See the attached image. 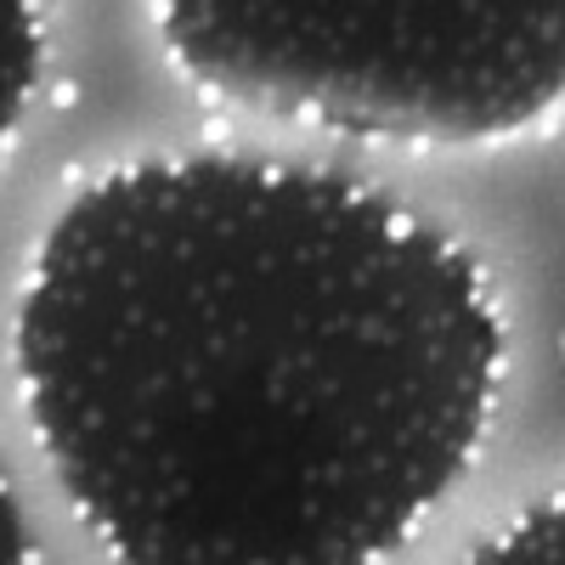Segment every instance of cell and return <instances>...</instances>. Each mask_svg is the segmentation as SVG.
Returning a JSON list of instances; mask_svg holds the SVG:
<instances>
[{"label":"cell","mask_w":565,"mask_h":565,"mask_svg":"<svg viewBox=\"0 0 565 565\" xmlns=\"http://www.w3.org/2000/svg\"><path fill=\"white\" fill-rule=\"evenodd\" d=\"M12 559H29V537H23V521H18L12 487L0 476V565H12Z\"/></svg>","instance_id":"cell-5"},{"label":"cell","mask_w":565,"mask_h":565,"mask_svg":"<svg viewBox=\"0 0 565 565\" xmlns=\"http://www.w3.org/2000/svg\"><path fill=\"white\" fill-rule=\"evenodd\" d=\"M40 0H0V141L12 136L40 79Z\"/></svg>","instance_id":"cell-3"},{"label":"cell","mask_w":565,"mask_h":565,"mask_svg":"<svg viewBox=\"0 0 565 565\" xmlns=\"http://www.w3.org/2000/svg\"><path fill=\"white\" fill-rule=\"evenodd\" d=\"M159 29L215 97L380 141L509 136L565 90V0H159Z\"/></svg>","instance_id":"cell-2"},{"label":"cell","mask_w":565,"mask_h":565,"mask_svg":"<svg viewBox=\"0 0 565 565\" xmlns=\"http://www.w3.org/2000/svg\"><path fill=\"white\" fill-rule=\"evenodd\" d=\"M565 554V543H559V509L548 503V509H537L532 521L521 526V532H509L498 548H481V559H559Z\"/></svg>","instance_id":"cell-4"},{"label":"cell","mask_w":565,"mask_h":565,"mask_svg":"<svg viewBox=\"0 0 565 565\" xmlns=\"http://www.w3.org/2000/svg\"><path fill=\"white\" fill-rule=\"evenodd\" d=\"M12 356L119 559L362 565L463 481L503 322L447 232L351 175L153 159L45 232Z\"/></svg>","instance_id":"cell-1"}]
</instances>
